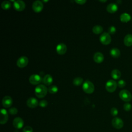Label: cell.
<instances>
[{
    "label": "cell",
    "instance_id": "cell-1",
    "mask_svg": "<svg viewBox=\"0 0 132 132\" xmlns=\"http://www.w3.org/2000/svg\"><path fill=\"white\" fill-rule=\"evenodd\" d=\"M48 91V89L44 85L37 86L35 89V93L38 98H43L45 97Z\"/></svg>",
    "mask_w": 132,
    "mask_h": 132
},
{
    "label": "cell",
    "instance_id": "cell-2",
    "mask_svg": "<svg viewBox=\"0 0 132 132\" xmlns=\"http://www.w3.org/2000/svg\"><path fill=\"white\" fill-rule=\"evenodd\" d=\"M94 86L93 84L89 80L85 81L82 85V89L84 91L88 94L92 93L94 91Z\"/></svg>",
    "mask_w": 132,
    "mask_h": 132
},
{
    "label": "cell",
    "instance_id": "cell-3",
    "mask_svg": "<svg viewBox=\"0 0 132 132\" xmlns=\"http://www.w3.org/2000/svg\"><path fill=\"white\" fill-rule=\"evenodd\" d=\"M119 96L122 100L126 102L130 101L132 98L131 93L126 89L122 90L120 92Z\"/></svg>",
    "mask_w": 132,
    "mask_h": 132
},
{
    "label": "cell",
    "instance_id": "cell-4",
    "mask_svg": "<svg viewBox=\"0 0 132 132\" xmlns=\"http://www.w3.org/2000/svg\"><path fill=\"white\" fill-rule=\"evenodd\" d=\"M118 84L117 82L112 79L107 81L105 85V88L106 90L109 92H113L117 89Z\"/></svg>",
    "mask_w": 132,
    "mask_h": 132
},
{
    "label": "cell",
    "instance_id": "cell-5",
    "mask_svg": "<svg viewBox=\"0 0 132 132\" xmlns=\"http://www.w3.org/2000/svg\"><path fill=\"white\" fill-rule=\"evenodd\" d=\"M100 42L104 45H108L111 41V38L108 32H103L100 37Z\"/></svg>",
    "mask_w": 132,
    "mask_h": 132
},
{
    "label": "cell",
    "instance_id": "cell-6",
    "mask_svg": "<svg viewBox=\"0 0 132 132\" xmlns=\"http://www.w3.org/2000/svg\"><path fill=\"white\" fill-rule=\"evenodd\" d=\"M42 80V77L38 74H34L30 75L29 78V82L34 85H36L39 84Z\"/></svg>",
    "mask_w": 132,
    "mask_h": 132
},
{
    "label": "cell",
    "instance_id": "cell-7",
    "mask_svg": "<svg viewBox=\"0 0 132 132\" xmlns=\"http://www.w3.org/2000/svg\"><path fill=\"white\" fill-rule=\"evenodd\" d=\"M32 8L35 12L39 13L43 8V4L40 1H35L32 5Z\"/></svg>",
    "mask_w": 132,
    "mask_h": 132
},
{
    "label": "cell",
    "instance_id": "cell-8",
    "mask_svg": "<svg viewBox=\"0 0 132 132\" xmlns=\"http://www.w3.org/2000/svg\"><path fill=\"white\" fill-rule=\"evenodd\" d=\"M25 3L21 0H18L14 2L13 7L14 9L18 11H22L25 8Z\"/></svg>",
    "mask_w": 132,
    "mask_h": 132
},
{
    "label": "cell",
    "instance_id": "cell-9",
    "mask_svg": "<svg viewBox=\"0 0 132 132\" xmlns=\"http://www.w3.org/2000/svg\"><path fill=\"white\" fill-rule=\"evenodd\" d=\"M28 63V59L26 56H22L19 58L16 61V65L20 68H23Z\"/></svg>",
    "mask_w": 132,
    "mask_h": 132
},
{
    "label": "cell",
    "instance_id": "cell-10",
    "mask_svg": "<svg viewBox=\"0 0 132 132\" xmlns=\"http://www.w3.org/2000/svg\"><path fill=\"white\" fill-rule=\"evenodd\" d=\"M112 125L116 129H120L123 127L124 123L123 120L119 118L115 117L112 120Z\"/></svg>",
    "mask_w": 132,
    "mask_h": 132
},
{
    "label": "cell",
    "instance_id": "cell-11",
    "mask_svg": "<svg viewBox=\"0 0 132 132\" xmlns=\"http://www.w3.org/2000/svg\"><path fill=\"white\" fill-rule=\"evenodd\" d=\"M13 126L16 129H20L24 125V121L23 119L20 117H16L14 119L12 122Z\"/></svg>",
    "mask_w": 132,
    "mask_h": 132
},
{
    "label": "cell",
    "instance_id": "cell-12",
    "mask_svg": "<svg viewBox=\"0 0 132 132\" xmlns=\"http://www.w3.org/2000/svg\"><path fill=\"white\" fill-rule=\"evenodd\" d=\"M13 103L12 98L9 96H5L2 100V105L5 108L10 107Z\"/></svg>",
    "mask_w": 132,
    "mask_h": 132
},
{
    "label": "cell",
    "instance_id": "cell-13",
    "mask_svg": "<svg viewBox=\"0 0 132 132\" xmlns=\"http://www.w3.org/2000/svg\"><path fill=\"white\" fill-rule=\"evenodd\" d=\"M8 120V114L7 110L5 109H1V124H4L7 123Z\"/></svg>",
    "mask_w": 132,
    "mask_h": 132
},
{
    "label": "cell",
    "instance_id": "cell-14",
    "mask_svg": "<svg viewBox=\"0 0 132 132\" xmlns=\"http://www.w3.org/2000/svg\"><path fill=\"white\" fill-rule=\"evenodd\" d=\"M67 50V47L64 43H59L56 46V52L59 55H64Z\"/></svg>",
    "mask_w": 132,
    "mask_h": 132
},
{
    "label": "cell",
    "instance_id": "cell-15",
    "mask_svg": "<svg viewBox=\"0 0 132 132\" xmlns=\"http://www.w3.org/2000/svg\"><path fill=\"white\" fill-rule=\"evenodd\" d=\"M27 105L28 107L30 108H36L39 104L38 100L35 97L29 98L26 102Z\"/></svg>",
    "mask_w": 132,
    "mask_h": 132
},
{
    "label": "cell",
    "instance_id": "cell-16",
    "mask_svg": "<svg viewBox=\"0 0 132 132\" xmlns=\"http://www.w3.org/2000/svg\"><path fill=\"white\" fill-rule=\"evenodd\" d=\"M104 59V56L103 54L101 52H96L94 54L93 60L97 63H102Z\"/></svg>",
    "mask_w": 132,
    "mask_h": 132
},
{
    "label": "cell",
    "instance_id": "cell-17",
    "mask_svg": "<svg viewBox=\"0 0 132 132\" xmlns=\"http://www.w3.org/2000/svg\"><path fill=\"white\" fill-rule=\"evenodd\" d=\"M118 5H117V4L113 3L109 4L106 7L107 11L110 13H113L116 12L118 10Z\"/></svg>",
    "mask_w": 132,
    "mask_h": 132
},
{
    "label": "cell",
    "instance_id": "cell-18",
    "mask_svg": "<svg viewBox=\"0 0 132 132\" xmlns=\"http://www.w3.org/2000/svg\"><path fill=\"white\" fill-rule=\"evenodd\" d=\"M42 81H43V82L45 85H46L47 86H50L52 84L53 79L52 76L51 75L46 74L44 76Z\"/></svg>",
    "mask_w": 132,
    "mask_h": 132
},
{
    "label": "cell",
    "instance_id": "cell-19",
    "mask_svg": "<svg viewBox=\"0 0 132 132\" xmlns=\"http://www.w3.org/2000/svg\"><path fill=\"white\" fill-rule=\"evenodd\" d=\"M124 44L127 46H130L132 45V35L127 34L124 39Z\"/></svg>",
    "mask_w": 132,
    "mask_h": 132
},
{
    "label": "cell",
    "instance_id": "cell-20",
    "mask_svg": "<svg viewBox=\"0 0 132 132\" xmlns=\"http://www.w3.org/2000/svg\"><path fill=\"white\" fill-rule=\"evenodd\" d=\"M120 19L121 22L126 23L130 21V20L131 19V16L129 13L124 12L120 15Z\"/></svg>",
    "mask_w": 132,
    "mask_h": 132
},
{
    "label": "cell",
    "instance_id": "cell-21",
    "mask_svg": "<svg viewBox=\"0 0 132 132\" xmlns=\"http://www.w3.org/2000/svg\"><path fill=\"white\" fill-rule=\"evenodd\" d=\"M120 51L118 48H112L110 51V55L113 58H118L120 56Z\"/></svg>",
    "mask_w": 132,
    "mask_h": 132
},
{
    "label": "cell",
    "instance_id": "cell-22",
    "mask_svg": "<svg viewBox=\"0 0 132 132\" xmlns=\"http://www.w3.org/2000/svg\"><path fill=\"white\" fill-rule=\"evenodd\" d=\"M111 76L114 79H118L120 78L121 73L120 71L118 69H114L111 72Z\"/></svg>",
    "mask_w": 132,
    "mask_h": 132
},
{
    "label": "cell",
    "instance_id": "cell-23",
    "mask_svg": "<svg viewBox=\"0 0 132 132\" xmlns=\"http://www.w3.org/2000/svg\"><path fill=\"white\" fill-rule=\"evenodd\" d=\"M103 30V28L100 25H95L92 28V31L94 34L98 35L102 32Z\"/></svg>",
    "mask_w": 132,
    "mask_h": 132
},
{
    "label": "cell",
    "instance_id": "cell-24",
    "mask_svg": "<svg viewBox=\"0 0 132 132\" xmlns=\"http://www.w3.org/2000/svg\"><path fill=\"white\" fill-rule=\"evenodd\" d=\"M1 7L3 9L8 10L11 7V3L8 1H4L1 4Z\"/></svg>",
    "mask_w": 132,
    "mask_h": 132
},
{
    "label": "cell",
    "instance_id": "cell-25",
    "mask_svg": "<svg viewBox=\"0 0 132 132\" xmlns=\"http://www.w3.org/2000/svg\"><path fill=\"white\" fill-rule=\"evenodd\" d=\"M58 91V87L55 85L51 86L48 88V92L51 94H55Z\"/></svg>",
    "mask_w": 132,
    "mask_h": 132
},
{
    "label": "cell",
    "instance_id": "cell-26",
    "mask_svg": "<svg viewBox=\"0 0 132 132\" xmlns=\"http://www.w3.org/2000/svg\"><path fill=\"white\" fill-rule=\"evenodd\" d=\"M83 82V79L80 77H77L73 79V84L75 86H79L82 84Z\"/></svg>",
    "mask_w": 132,
    "mask_h": 132
},
{
    "label": "cell",
    "instance_id": "cell-27",
    "mask_svg": "<svg viewBox=\"0 0 132 132\" xmlns=\"http://www.w3.org/2000/svg\"><path fill=\"white\" fill-rule=\"evenodd\" d=\"M124 109L126 111H129L131 109V105L129 103H126L123 105Z\"/></svg>",
    "mask_w": 132,
    "mask_h": 132
},
{
    "label": "cell",
    "instance_id": "cell-28",
    "mask_svg": "<svg viewBox=\"0 0 132 132\" xmlns=\"http://www.w3.org/2000/svg\"><path fill=\"white\" fill-rule=\"evenodd\" d=\"M18 109L17 108H15V107H11L10 108H9V109L8 110V112L10 114H12V115H15L18 113Z\"/></svg>",
    "mask_w": 132,
    "mask_h": 132
},
{
    "label": "cell",
    "instance_id": "cell-29",
    "mask_svg": "<svg viewBox=\"0 0 132 132\" xmlns=\"http://www.w3.org/2000/svg\"><path fill=\"white\" fill-rule=\"evenodd\" d=\"M117 84H118V86L119 88H123L126 85V82L125 80L123 79H121L118 81Z\"/></svg>",
    "mask_w": 132,
    "mask_h": 132
},
{
    "label": "cell",
    "instance_id": "cell-30",
    "mask_svg": "<svg viewBox=\"0 0 132 132\" xmlns=\"http://www.w3.org/2000/svg\"><path fill=\"white\" fill-rule=\"evenodd\" d=\"M110 113L112 116L115 117L118 114V110L116 107H112L110 110Z\"/></svg>",
    "mask_w": 132,
    "mask_h": 132
},
{
    "label": "cell",
    "instance_id": "cell-31",
    "mask_svg": "<svg viewBox=\"0 0 132 132\" xmlns=\"http://www.w3.org/2000/svg\"><path fill=\"white\" fill-rule=\"evenodd\" d=\"M116 32V28L113 26H111L108 28V33L109 34H114Z\"/></svg>",
    "mask_w": 132,
    "mask_h": 132
},
{
    "label": "cell",
    "instance_id": "cell-32",
    "mask_svg": "<svg viewBox=\"0 0 132 132\" xmlns=\"http://www.w3.org/2000/svg\"><path fill=\"white\" fill-rule=\"evenodd\" d=\"M47 104H48V103H47V101H46V100H43L39 102V106H40V107H43V108H44V107H45L47 106Z\"/></svg>",
    "mask_w": 132,
    "mask_h": 132
},
{
    "label": "cell",
    "instance_id": "cell-33",
    "mask_svg": "<svg viewBox=\"0 0 132 132\" xmlns=\"http://www.w3.org/2000/svg\"><path fill=\"white\" fill-rule=\"evenodd\" d=\"M23 132H33V129L30 126H25L23 129Z\"/></svg>",
    "mask_w": 132,
    "mask_h": 132
},
{
    "label": "cell",
    "instance_id": "cell-34",
    "mask_svg": "<svg viewBox=\"0 0 132 132\" xmlns=\"http://www.w3.org/2000/svg\"><path fill=\"white\" fill-rule=\"evenodd\" d=\"M75 2L78 4L83 5L87 2V1H86V0H75Z\"/></svg>",
    "mask_w": 132,
    "mask_h": 132
},
{
    "label": "cell",
    "instance_id": "cell-35",
    "mask_svg": "<svg viewBox=\"0 0 132 132\" xmlns=\"http://www.w3.org/2000/svg\"><path fill=\"white\" fill-rule=\"evenodd\" d=\"M100 2L104 3V2H107V1H106V0H105V1H100Z\"/></svg>",
    "mask_w": 132,
    "mask_h": 132
}]
</instances>
